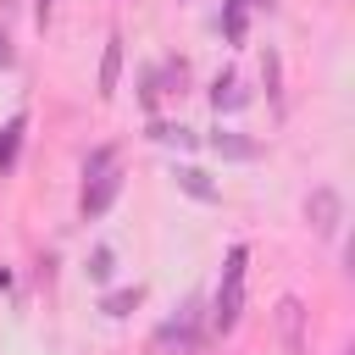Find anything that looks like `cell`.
<instances>
[{
  "label": "cell",
  "instance_id": "cell-1",
  "mask_svg": "<svg viewBox=\"0 0 355 355\" xmlns=\"http://www.w3.org/2000/svg\"><path fill=\"white\" fill-rule=\"evenodd\" d=\"M205 344V294H189L178 316H166L155 333H150V349L155 355H194Z\"/></svg>",
  "mask_w": 355,
  "mask_h": 355
},
{
  "label": "cell",
  "instance_id": "cell-2",
  "mask_svg": "<svg viewBox=\"0 0 355 355\" xmlns=\"http://www.w3.org/2000/svg\"><path fill=\"white\" fill-rule=\"evenodd\" d=\"M305 222H311L316 239H338V227H344V194L333 183H316L305 194Z\"/></svg>",
  "mask_w": 355,
  "mask_h": 355
},
{
  "label": "cell",
  "instance_id": "cell-3",
  "mask_svg": "<svg viewBox=\"0 0 355 355\" xmlns=\"http://www.w3.org/2000/svg\"><path fill=\"white\" fill-rule=\"evenodd\" d=\"M122 183H128V172L122 166H111L105 178H94V183H83V194H78V216L83 222H100L111 205H116V194H122Z\"/></svg>",
  "mask_w": 355,
  "mask_h": 355
},
{
  "label": "cell",
  "instance_id": "cell-4",
  "mask_svg": "<svg viewBox=\"0 0 355 355\" xmlns=\"http://www.w3.org/2000/svg\"><path fill=\"white\" fill-rule=\"evenodd\" d=\"M272 316H277V344H283V355H305V316H311L305 300H300V294H283Z\"/></svg>",
  "mask_w": 355,
  "mask_h": 355
},
{
  "label": "cell",
  "instance_id": "cell-5",
  "mask_svg": "<svg viewBox=\"0 0 355 355\" xmlns=\"http://www.w3.org/2000/svg\"><path fill=\"white\" fill-rule=\"evenodd\" d=\"M205 150L222 155V161H261V139H250V133H239V128H222V122L205 133Z\"/></svg>",
  "mask_w": 355,
  "mask_h": 355
},
{
  "label": "cell",
  "instance_id": "cell-6",
  "mask_svg": "<svg viewBox=\"0 0 355 355\" xmlns=\"http://www.w3.org/2000/svg\"><path fill=\"white\" fill-rule=\"evenodd\" d=\"M122 44H128V39H122V33H111V39H105V50H100V72H94V94H100V100H111V94H116V83H122V55H128Z\"/></svg>",
  "mask_w": 355,
  "mask_h": 355
},
{
  "label": "cell",
  "instance_id": "cell-7",
  "mask_svg": "<svg viewBox=\"0 0 355 355\" xmlns=\"http://www.w3.org/2000/svg\"><path fill=\"white\" fill-rule=\"evenodd\" d=\"M172 183H178L189 200H200V205H216V200H222V189L211 183V172H200L194 161H172Z\"/></svg>",
  "mask_w": 355,
  "mask_h": 355
},
{
  "label": "cell",
  "instance_id": "cell-8",
  "mask_svg": "<svg viewBox=\"0 0 355 355\" xmlns=\"http://www.w3.org/2000/svg\"><path fill=\"white\" fill-rule=\"evenodd\" d=\"M244 105H250V89L239 83V72H233V67H222V72L211 78V111L222 116V111H244Z\"/></svg>",
  "mask_w": 355,
  "mask_h": 355
},
{
  "label": "cell",
  "instance_id": "cell-9",
  "mask_svg": "<svg viewBox=\"0 0 355 355\" xmlns=\"http://www.w3.org/2000/svg\"><path fill=\"white\" fill-rule=\"evenodd\" d=\"M144 139H150V144H166V150H194V144H200V133L183 128V122H172V116H150V122H144Z\"/></svg>",
  "mask_w": 355,
  "mask_h": 355
},
{
  "label": "cell",
  "instance_id": "cell-10",
  "mask_svg": "<svg viewBox=\"0 0 355 355\" xmlns=\"http://www.w3.org/2000/svg\"><path fill=\"white\" fill-rule=\"evenodd\" d=\"M22 139H28V111H11V116L0 122V172H11V166H17Z\"/></svg>",
  "mask_w": 355,
  "mask_h": 355
},
{
  "label": "cell",
  "instance_id": "cell-11",
  "mask_svg": "<svg viewBox=\"0 0 355 355\" xmlns=\"http://www.w3.org/2000/svg\"><path fill=\"white\" fill-rule=\"evenodd\" d=\"M139 305H144V283H128V288H100V311H105L111 322L133 316Z\"/></svg>",
  "mask_w": 355,
  "mask_h": 355
},
{
  "label": "cell",
  "instance_id": "cell-12",
  "mask_svg": "<svg viewBox=\"0 0 355 355\" xmlns=\"http://www.w3.org/2000/svg\"><path fill=\"white\" fill-rule=\"evenodd\" d=\"M261 83H266V100H272V111L283 116V55H277L272 44H261Z\"/></svg>",
  "mask_w": 355,
  "mask_h": 355
},
{
  "label": "cell",
  "instance_id": "cell-13",
  "mask_svg": "<svg viewBox=\"0 0 355 355\" xmlns=\"http://www.w3.org/2000/svg\"><path fill=\"white\" fill-rule=\"evenodd\" d=\"M83 277H89L94 288H111V277H116V250H111V244H94L89 261H83Z\"/></svg>",
  "mask_w": 355,
  "mask_h": 355
},
{
  "label": "cell",
  "instance_id": "cell-14",
  "mask_svg": "<svg viewBox=\"0 0 355 355\" xmlns=\"http://www.w3.org/2000/svg\"><path fill=\"white\" fill-rule=\"evenodd\" d=\"M222 39L227 44L250 39V0H222Z\"/></svg>",
  "mask_w": 355,
  "mask_h": 355
},
{
  "label": "cell",
  "instance_id": "cell-15",
  "mask_svg": "<svg viewBox=\"0 0 355 355\" xmlns=\"http://www.w3.org/2000/svg\"><path fill=\"white\" fill-rule=\"evenodd\" d=\"M155 83H161V94H189V61L183 55L155 61Z\"/></svg>",
  "mask_w": 355,
  "mask_h": 355
},
{
  "label": "cell",
  "instance_id": "cell-16",
  "mask_svg": "<svg viewBox=\"0 0 355 355\" xmlns=\"http://www.w3.org/2000/svg\"><path fill=\"white\" fill-rule=\"evenodd\" d=\"M244 266H250V244H233L222 255V283L216 288H244Z\"/></svg>",
  "mask_w": 355,
  "mask_h": 355
},
{
  "label": "cell",
  "instance_id": "cell-17",
  "mask_svg": "<svg viewBox=\"0 0 355 355\" xmlns=\"http://www.w3.org/2000/svg\"><path fill=\"white\" fill-rule=\"evenodd\" d=\"M116 166V144H94L89 155H83V183H94V178H105Z\"/></svg>",
  "mask_w": 355,
  "mask_h": 355
},
{
  "label": "cell",
  "instance_id": "cell-18",
  "mask_svg": "<svg viewBox=\"0 0 355 355\" xmlns=\"http://www.w3.org/2000/svg\"><path fill=\"white\" fill-rule=\"evenodd\" d=\"M139 105L155 116V105H161V83H155V67H144L139 72Z\"/></svg>",
  "mask_w": 355,
  "mask_h": 355
},
{
  "label": "cell",
  "instance_id": "cell-19",
  "mask_svg": "<svg viewBox=\"0 0 355 355\" xmlns=\"http://www.w3.org/2000/svg\"><path fill=\"white\" fill-rule=\"evenodd\" d=\"M0 67H17V50H11V33H6V22H0Z\"/></svg>",
  "mask_w": 355,
  "mask_h": 355
},
{
  "label": "cell",
  "instance_id": "cell-20",
  "mask_svg": "<svg viewBox=\"0 0 355 355\" xmlns=\"http://www.w3.org/2000/svg\"><path fill=\"white\" fill-rule=\"evenodd\" d=\"M33 22H39V28L50 22V0H33Z\"/></svg>",
  "mask_w": 355,
  "mask_h": 355
},
{
  "label": "cell",
  "instance_id": "cell-21",
  "mask_svg": "<svg viewBox=\"0 0 355 355\" xmlns=\"http://www.w3.org/2000/svg\"><path fill=\"white\" fill-rule=\"evenodd\" d=\"M0 288H11V272H6V266H0Z\"/></svg>",
  "mask_w": 355,
  "mask_h": 355
},
{
  "label": "cell",
  "instance_id": "cell-22",
  "mask_svg": "<svg viewBox=\"0 0 355 355\" xmlns=\"http://www.w3.org/2000/svg\"><path fill=\"white\" fill-rule=\"evenodd\" d=\"M0 11H11V0H0Z\"/></svg>",
  "mask_w": 355,
  "mask_h": 355
}]
</instances>
